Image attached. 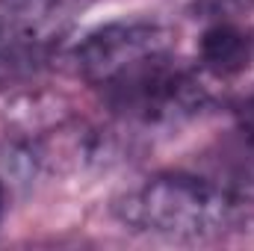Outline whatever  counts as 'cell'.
<instances>
[{"label":"cell","mask_w":254,"mask_h":251,"mask_svg":"<svg viewBox=\"0 0 254 251\" xmlns=\"http://www.w3.org/2000/svg\"><path fill=\"white\" fill-rule=\"evenodd\" d=\"M9 9H15V12H21V15H42V12H48L57 0H3Z\"/></svg>","instance_id":"5b68a950"},{"label":"cell","mask_w":254,"mask_h":251,"mask_svg":"<svg viewBox=\"0 0 254 251\" xmlns=\"http://www.w3.org/2000/svg\"><path fill=\"white\" fill-rule=\"evenodd\" d=\"M198 63L216 77H237L254 63V36L234 21H213L198 39Z\"/></svg>","instance_id":"277c9868"},{"label":"cell","mask_w":254,"mask_h":251,"mask_svg":"<svg viewBox=\"0 0 254 251\" xmlns=\"http://www.w3.org/2000/svg\"><path fill=\"white\" fill-rule=\"evenodd\" d=\"M101 92L113 113L142 127L181 125L207 104L201 80L175 60V51L130 68Z\"/></svg>","instance_id":"7a4b0ae2"},{"label":"cell","mask_w":254,"mask_h":251,"mask_svg":"<svg viewBox=\"0 0 254 251\" xmlns=\"http://www.w3.org/2000/svg\"><path fill=\"white\" fill-rule=\"evenodd\" d=\"M172 51H175V39L166 27L154 21H116L86 33L71 48L68 60L77 77L104 89L130 68Z\"/></svg>","instance_id":"3957f363"},{"label":"cell","mask_w":254,"mask_h":251,"mask_svg":"<svg viewBox=\"0 0 254 251\" xmlns=\"http://www.w3.org/2000/svg\"><path fill=\"white\" fill-rule=\"evenodd\" d=\"M119 219L166 240H213L234 228L240 201L225 187L187 175L163 172L116 204Z\"/></svg>","instance_id":"6da1fadb"},{"label":"cell","mask_w":254,"mask_h":251,"mask_svg":"<svg viewBox=\"0 0 254 251\" xmlns=\"http://www.w3.org/2000/svg\"><path fill=\"white\" fill-rule=\"evenodd\" d=\"M6 51H9V33H6V24L0 21V60L6 57Z\"/></svg>","instance_id":"8992f818"},{"label":"cell","mask_w":254,"mask_h":251,"mask_svg":"<svg viewBox=\"0 0 254 251\" xmlns=\"http://www.w3.org/2000/svg\"><path fill=\"white\" fill-rule=\"evenodd\" d=\"M3 213H6V189L0 184V219H3Z\"/></svg>","instance_id":"52a82bcc"}]
</instances>
